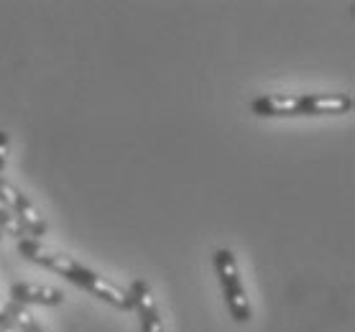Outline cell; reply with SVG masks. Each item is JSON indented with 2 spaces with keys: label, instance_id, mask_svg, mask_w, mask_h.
<instances>
[{
  "label": "cell",
  "instance_id": "cell-10",
  "mask_svg": "<svg viewBox=\"0 0 355 332\" xmlns=\"http://www.w3.org/2000/svg\"><path fill=\"white\" fill-rule=\"evenodd\" d=\"M0 332H18V327L13 324V320H10V315L6 317V320H0Z\"/></svg>",
  "mask_w": 355,
  "mask_h": 332
},
{
  "label": "cell",
  "instance_id": "cell-8",
  "mask_svg": "<svg viewBox=\"0 0 355 332\" xmlns=\"http://www.w3.org/2000/svg\"><path fill=\"white\" fill-rule=\"evenodd\" d=\"M0 233L10 235V238H16V241L26 238L24 225L18 222V218L8 210V207H6V204H0Z\"/></svg>",
  "mask_w": 355,
  "mask_h": 332
},
{
  "label": "cell",
  "instance_id": "cell-2",
  "mask_svg": "<svg viewBox=\"0 0 355 332\" xmlns=\"http://www.w3.org/2000/svg\"><path fill=\"white\" fill-rule=\"evenodd\" d=\"M16 248L26 261L39 263V266L49 268V271H54V274L64 276L67 281H72V283L80 281L82 274L87 271V266H82L80 261H74L69 253L59 251V248H54V245L41 243V241H36V238H21Z\"/></svg>",
  "mask_w": 355,
  "mask_h": 332
},
{
  "label": "cell",
  "instance_id": "cell-1",
  "mask_svg": "<svg viewBox=\"0 0 355 332\" xmlns=\"http://www.w3.org/2000/svg\"><path fill=\"white\" fill-rule=\"evenodd\" d=\"M215 271H218L220 289H223L225 307L230 312V317L238 324L250 322L253 309H250V299L248 292H245V283H243L238 259H235V253L230 248H218L215 251Z\"/></svg>",
  "mask_w": 355,
  "mask_h": 332
},
{
  "label": "cell",
  "instance_id": "cell-11",
  "mask_svg": "<svg viewBox=\"0 0 355 332\" xmlns=\"http://www.w3.org/2000/svg\"><path fill=\"white\" fill-rule=\"evenodd\" d=\"M8 317V302L0 297V320H6Z\"/></svg>",
  "mask_w": 355,
  "mask_h": 332
},
{
  "label": "cell",
  "instance_id": "cell-5",
  "mask_svg": "<svg viewBox=\"0 0 355 332\" xmlns=\"http://www.w3.org/2000/svg\"><path fill=\"white\" fill-rule=\"evenodd\" d=\"M250 110L261 115V118H297V115H307L304 95H284V92L261 95V98L250 103Z\"/></svg>",
  "mask_w": 355,
  "mask_h": 332
},
{
  "label": "cell",
  "instance_id": "cell-3",
  "mask_svg": "<svg viewBox=\"0 0 355 332\" xmlns=\"http://www.w3.org/2000/svg\"><path fill=\"white\" fill-rule=\"evenodd\" d=\"M0 204H6V207L16 215L18 222H21L26 230V238L41 241V238L46 235V230H49L46 218L39 212V207H36L16 184H10L8 179H3V177H0Z\"/></svg>",
  "mask_w": 355,
  "mask_h": 332
},
{
  "label": "cell",
  "instance_id": "cell-4",
  "mask_svg": "<svg viewBox=\"0 0 355 332\" xmlns=\"http://www.w3.org/2000/svg\"><path fill=\"white\" fill-rule=\"evenodd\" d=\"M130 299H133V309L138 312V322H141V332H164V320L156 304L154 289L146 279H136L130 283Z\"/></svg>",
  "mask_w": 355,
  "mask_h": 332
},
{
  "label": "cell",
  "instance_id": "cell-12",
  "mask_svg": "<svg viewBox=\"0 0 355 332\" xmlns=\"http://www.w3.org/2000/svg\"><path fill=\"white\" fill-rule=\"evenodd\" d=\"M0 238H3V233H0Z\"/></svg>",
  "mask_w": 355,
  "mask_h": 332
},
{
  "label": "cell",
  "instance_id": "cell-6",
  "mask_svg": "<svg viewBox=\"0 0 355 332\" xmlns=\"http://www.w3.org/2000/svg\"><path fill=\"white\" fill-rule=\"evenodd\" d=\"M67 294L57 286L49 283H36V281H16L10 286V302H18L24 307L31 304H41V307H59L64 304Z\"/></svg>",
  "mask_w": 355,
  "mask_h": 332
},
{
  "label": "cell",
  "instance_id": "cell-7",
  "mask_svg": "<svg viewBox=\"0 0 355 332\" xmlns=\"http://www.w3.org/2000/svg\"><path fill=\"white\" fill-rule=\"evenodd\" d=\"M8 315L13 320V324L18 327V332H49L41 320L33 315L31 309L24 307V304H18V302H10L8 299Z\"/></svg>",
  "mask_w": 355,
  "mask_h": 332
},
{
  "label": "cell",
  "instance_id": "cell-9",
  "mask_svg": "<svg viewBox=\"0 0 355 332\" xmlns=\"http://www.w3.org/2000/svg\"><path fill=\"white\" fill-rule=\"evenodd\" d=\"M8 133L6 130H0V174H3V169H6V164H8Z\"/></svg>",
  "mask_w": 355,
  "mask_h": 332
}]
</instances>
